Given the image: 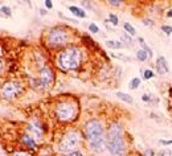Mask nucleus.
I'll return each mask as SVG.
<instances>
[{
  "mask_svg": "<svg viewBox=\"0 0 172 156\" xmlns=\"http://www.w3.org/2000/svg\"><path fill=\"white\" fill-rule=\"evenodd\" d=\"M109 20L111 21L114 25H118V17H116L114 13H110V15H109Z\"/></svg>",
  "mask_w": 172,
  "mask_h": 156,
  "instance_id": "obj_25",
  "label": "nucleus"
},
{
  "mask_svg": "<svg viewBox=\"0 0 172 156\" xmlns=\"http://www.w3.org/2000/svg\"><path fill=\"white\" fill-rule=\"evenodd\" d=\"M89 31H90L91 33H98L99 32V28L94 23H91V24H89Z\"/></svg>",
  "mask_w": 172,
  "mask_h": 156,
  "instance_id": "obj_23",
  "label": "nucleus"
},
{
  "mask_svg": "<svg viewBox=\"0 0 172 156\" xmlns=\"http://www.w3.org/2000/svg\"><path fill=\"white\" fill-rule=\"evenodd\" d=\"M38 78H40V85L42 87H49L53 83L54 81V74L52 69L49 68V66H42V68H40V70H38Z\"/></svg>",
  "mask_w": 172,
  "mask_h": 156,
  "instance_id": "obj_8",
  "label": "nucleus"
},
{
  "mask_svg": "<svg viewBox=\"0 0 172 156\" xmlns=\"http://www.w3.org/2000/svg\"><path fill=\"white\" fill-rule=\"evenodd\" d=\"M21 90H23V86L16 81H8V82L3 83V86H2V94L5 98H13L17 95Z\"/></svg>",
  "mask_w": 172,
  "mask_h": 156,
  "instance_id": "obj_7",
  "label": "nucleus"
},
{
  "mask_svg": "<svg viewBox=\"0 0 172 156\" xmlns=\"http://www.w3.org/2000/svg\"><path fill=\"white\" fill-rule=\"evenodd\" d=\"M109 4L113 5V7H118V5L122 4V2H120V0H118V2H116V0H109Z\"/></svg>",
  "mask_w": 172,
  "mask_h": 156,
  "instance_id": "obj_26",
  "label": "nucleus"
},
{
  "mask_svg": "<svg viewBox=\"0 0 172 156\" xmlns=\"http://www.w3.org/2000/svg\"><path fill=\"white\" fill-rule=\"evenodd\" d=\"M2 70H3V60L0 58V71H2Z\"/></svg>",
  "mask_w": 172,
  "mask_h": 156,
  "instance_id": "obj_36",
  "label": "nucleus"
},
{
  "mask_svg": "<svg viewBox=\"0 0 172 156\" xmlns=\"http://www.w3.org/2000/svg\"><path fill=\"white\" fill-rule=\"evenodd\" d=\"M167 17H172V9H170L167 12Z\"/></svg>",
  "mask_w": 172,
  "mask_h": 156,
  "instance_id": "obj_35",
  "label": "nucleus"
},
{
  "mask_svg": "<svg viewBox=\"0 0 172 156\" xmlns=\"http://www.w3.org/2000/svg\"><path fill=\"white\" fill-rule=\"evenodd\" d=\"M29 131L33 134L37 138H41L42 136V129H41V126H40V122H36V120H33L29 123Z\"/></svg>",
  "mask_w": 172,
  "mask_h": 156,
  "instance_id": "obj_10",
  "label": "nucleus"
},
{
  "mask_svg": "<svg viewBox=\"0 0 172 156\" xmlns=\"http://www.w3.org/2000/svg\"><path fill=\"white\" fill-rule=\"evenodd\" d=\"M136 58L139 61H142V62H144V61L148 58V54H147V52H144L143 49H140V51L136 52Z\"/></svg>",
  "mask_w": 172,
  "mask_h": 156,
  "instance_id": "obj_15",
  "label": "nucleus"
},
{
  "mask_svg": "<svg viewBox=\"0 0 172 156\" xmlns=\"http://www.w3.org/2000/svg\"><path fill=\"white\" fill-rule=\"evenodd\" d=\"M152 77H154V71L152 70L147 69V70L143 71V78H144V80H150V78H152Z\"/></svg>",
  "mask_w": 172,
  "mask_h": 156,
  "instance_id": "obj_20",
  "label": "nucleus"
},
{
  "mask_svg": "<svg viewBox=\"0 0 172 156\" xmlns=\"http://www.w3.org/2000/svg\"><path fill=\"white\" fill-rule=\"evenodd\" d=\"M139 42L142 44V46H143V51H144V52H147V54L150 56V58H151V57H152V51H151V48H150V46L147 45V44L144 42V40H143V38H139Z\"/></svg>",
  "mask_w": 172,
  "mask_h": 156,
  "instance_id": "obj_18",
  "label": "nucleus"
},
{
  "mask_svg": "<svg viewBox=\"0 0 172 156\" xmlns=\"http://www.w3.org/2000/svg\"><path fill=\"white\" fill-rule=\"evenodd\" d=\"M159 156H171V151H162Z\"/></svg>",
  "mask_w": 172,
  "mask_h": 156,
  "instance_id": "obj_32",
  "label": "nucleus"
},
{
  "mask_svg": "<svg viewBox=\"0 0 172 156\" xmlns=\"http://www.w3.org/2000/svg\"><path fill=\"white\" fill-rule=\"evenodd\" d=\"M143 23L146 24V25H148V27H152L154 25V21L150 20V19H143Z\"/></svg>",
  "mask_w": 172,
  "mask_h": 156,
  "instance_id": "obj_29",
  "label": "nucleus"
},
{
  "mask_svg": "<svg viewBox=\"0 0 172 156\" xmlns=\"http://www.w3.org/2000/svg\"><path fill=\"white\" fill-rule=\"evenodd\" d=\"M160 144H163V146H168V144H172V140H160Z\"/></svg>",
  "mask_w": 172,
  "mask_h": 156,
  "instance_id": "obj_31",
  "label": "nucleus"
},
{
  "mask_svg": "<svg viewBox=\"0 0 172 156\" xmlns=\"http://www.w3.org/2000/svg\"><path fill=\"white\" fill-rule=\"evenodd\" d=\"M106 148L114 156H122L126 152V142L123 136V129L118 122L109 126L106 132Z\"/></svg>",
  "mask_w": 172,
  "mask_h": 156,
  "instance_id": "obj_2",
  "label": "nucleus"
},
{
  "mask_svg": "<svg viewBox=\"0 0 172 156\" xmlns=\"http://www.w3.org/2000/svg\"><path fill=\"white\" fill-rule=\"evenodd\" d=\"M123 28H125V31H126L127 33H129V35H130V36H134V35H135V33H136V31H135V28H134V27H132L131 24H129V23H125V24H123Z\"/></svg>",
  "mask_w": 172,
  "mask_h": 156,
  "instance_id": "obj_16",
  "label": "nucleus"
},
{
  "mask_svg": "<svg viewBox=\"0 0 172 156\" xmlns=\"http://www.w3.org/2000/svg\"><path fill=\"white\" fill-rule=\"evenodd\" d=\"M65 156H84V155H82V152H80V151H73L70 154H66Z\"/></svg>",
  "mask_w": 172,
  "mask_h": 156,
  "instance_id": "obj_28",
  "label": "nucleus"
},
{
  "mask_svg": "<svg viewBox=\"0 0 172 156\" xmlns=\"http://www.w3.org/2000/svg\"><path fill=\"white\" fill-rule=\"evenodd\" d=\"M11 156H32V155L27 151H15V152H12Z\"/></svg>",
  "mask_w": 172,
  "mask_h": 156,
  "instance_id": "obj_22",
  "label": "nucleus"
},
{
  "mask_svg": "<svg viewBox=\"0 0 172 156\" xmlns=\"http://www.w3.org/2000/svg\"><path fill=\"white\" fill-rule=\"evenodd\" d=\"M44 4H45V7H47L48 9H52V8H53V2H52V0H45V2H44Z\"/></svg>",
  "mask_w": 172,
  "mask_h": 156,
  "instance_id": "obj_27",
  "label": "nucleus"
},
{
  "mask_svg": "<svg viewBox=\"0 0 172 156\" xmlns=\"http://www.w3.org/2000/svg\"><path fill=\"white\" fill-rule=\"evenodd\" d=\"M156 70L159 74H165L168 73V64L167 61H165V58L163 57V56H160V57L156 60Z\"/></svg>",
  "mask_w": 172,
  "mask_h": 156,
  "instance_id": "obj_9",
  "label": "nucleus"
},
{
  "mask_svg": "<svg viewBox=\"0 0 172 156\" xmlns=\"http://www.w3.org/2000/svg\"><path fill=\"white\" fill-rule=\"evenodd\" d=\"M11 15H12V11H11L9 7H7V5H2V7H0V16H3V17H9Z\"/></svg>",
  "mask_w": 172,
  "mask_h": 156,
  "instance_id": "obj_14",
  "label": "nucleus"
},
{
  "mask_svg": "<svg viewBox=\"0 0 172 156\" xmlns=\"http://www.w3.org/2000/svg\"><path fill=\"white\" fill-rule=\"evenodd\" d=\"M170 95H172V87L170 89Z\"/></svg>",
  "mask_w": 172,
  "mask_h": 156,
  "instance_id": "obj_37",
  "label": "nucleus"
},
{
  "mask_svg": "<svg viewBox=\"0 0 172 156\" xmlns=\"http://www.w3.org/2000/svg\"><path fill=\"white\" fill-rule=\"evenodd\" d=\"M116 97H118L119 99H122V101H123V102L129 103V105H132V103H134V99H132V97H131V95H129V94H126V93L118 91V93H116Z\"/></svg>",
  "mask_w": 172,
  "mask_h": 156,
  "instance_id": "obj_12",
  "label": "nucleus"
},
{
  "mask_svg": "<svg viewBox=\"0 0 172 156\" xmlns=\"http://www.w3.org/2000/svg\"><path fill=\"white\" fill-rule=\"evenodd\" d=\"M81 146V135L76 130L69 131L65 134V136L61 139L58 143V151L60 152H73Z\"/></svg>",
  "mask_w": 172,
  "mask_h": 156,
  "instance_id": "obj_5",
  "label": "nucleus"
},
{
  "mask_svg": "<svg viewBox=\"0 0 172 156\" xmlns=\"http://www.w3.org/2000/svg\"><path fill=\"white\" fill-rule=\"evenodd\" d=\"M21 142H23L25 146L29 147V148H35L36 147V142L33 140L29 135H23V138H21Z\"/></svg>",
  "mask_w": 172,
  "mask_h": 156,
  "instance_id": "obj_13",
  "label": "nucleus"
},
{
  "mask_svg": "<svg viewBox=\"0 0 172 156\" xmlns=\"http://www.w3.org/2000/svg\"><path fill=\"white\" fill-rule=\"evenodd\" d=\"M69 11L73 15H76L77 17H81V19H85L86 17V13H85V11L84 9H81L78 7H74V5H70L69 7Z\"/></svg>",
  "mask_w": 172,
  "mask_h": 156,
  "instance_id": "obj_11",
  "label": "nucleus"
},
{
  "mask_svg": "<svg viewBox=\"0 0 172 156\" xmlns=\"http://www.w3.org/2000/svg\"><path fill=\"white\" fill-rule=\"evenodd\" d=\"M82 51L78 46H66L57 56V65L62 70H76L81 66Z\"/></svg>",
  "mask_w": 172,
  "mask_h": 156,
  "instance_id": "obj_3",
  "label": "nucleus"
},
{
  "mask_svg": "<svg viewBox=\"0 0 172 156\" xmlns=\"http://www.w3.org/2000/svg\"><path fill=\"white\" fill-rule=\"evenodd\" d=\"M0 156H7V154L4 152V149H3L2 147H0Z\"/></svg>",
  "mask_w": 172,
  "mask_h": 156,
  "instance_id": "obj_34",
  "label": "nucleus"
},
{
  "mask_svg": "<svg viewBox=\"0 0 172 156\" xmlns=\"http://www.w3.org/2000/svg\"><path fill=\"white\" fill-rule=\"evenodd\" d=\"M85 136L87 139L89 147L96 154H101L103 148H106V132H105L103 124L97 119L89 120L85 124Z\"/></svg>",
  "mask_w": 172,
  "mask_h": 156,
  "instance_id": "obj_1",
  "label": "nucleus"
},
{
  "mask_svg": "<svg viewBox=\"0 0 172 156\" xmlns=\"http://www.w3.org/2000/svg\"><path fill=\"white\" fill-rule=\"evenodd\" d=\"M120 38L123 40L126 44H131V37L127 35V33H122V36H120Z\"/></svg>",
  "mask_w": 172,
  "mask_h": 156,
  "instance_id": "obj_24",
  "label": "nucleus"
},
{
  "mask_svg": "<svg viewBox=\"0 0 172 156\" xmlns=\"http://www.w3.org/2000/svg\"><path fill=\"white\" fill-rule=\"evenodd\" d=\"M150 98H151V95H148V94H144V95L142 97L143 102H150V101H151V99H150Z\"/></svg>",
  "mask_w": 172,
  "mask_h": 156,
  "instance_id": "obj_30",
  "label": "nucleus"
},
{
  "mask_svg": "<svg viewBox=\"0 0 172 156\" xmlns=\"http://www.w3.org/2000/svg\"><path fill=\"white\" fill-rule=\"evenodd\" d=\"M140 85V80L139 78H132L131 82H130V89H132V90H136L138 87H139Z\"/></svg>",
  "mask_w": 172,
  "mask_h": 156,
  "instance_id": "obj_19",
  "label": "nucleus"
},
{
  "mask_svg": "<svg viewBox=\"0 0 172 156\" xmlns=\"http://www.w3.org/2000/svg\"><path fill=\"white\" fill-rule=\"evenodd\" d=\"M82 5L86 7V8H89V9H91V5H90V3H89V2H82Z\"/></svg>",
  "mask_w": 172,
  "mask_h": 156,
  "instance_id": "obj_33",
  "label": "nucleus"
},
{
  "mask_svg": "<svg viewBox=\"0 0 172 156\" xmlns=\"http://www.w3.org/2000/svg\"><path fill=\"white\" fill-rule=\"evenodd\" d=\"M160 29H162L165 35H168V36H171V33H172V27H170V25H162L160 27Z\"/></svg>",
  "mask_w": 172,
  "mask_h": 156,
  "instance_id": "obj_21",
  "label": "nucleus"
},
{
  "mask_svg": "<svg viewBox=\"0 0 172 156\" xmlns=\"http://www.w3.org/2000/svg\"><path fill=\"white\" fill-rule=\"evenodd\" d=\"M56 116L60 122H71L77 116V103L73 101H61L56 105Z\"/></svg>",
  "mask_w": 172,
  "mask_h": 156,
  "instance_id": "obj_4",
  "label": "nucleus"
},
{
  "mask_svg": "<svg viewBox=\"0 0 172 156\" xmlns=\"http://www.w3.org/2000/svg\"><path fill=\"white\" fill-rule=\"evenodd\" d=\"M69 36L70 35L64 29V28L56 27L48 32L47 42L49 44L51 48H60V46H64L65 44L69 41V38H70Z\"/></svg>",
  "mask_w": 172,
  "mask_h": 156,
  "instance_id": "obj_6",
  "label": "nucleus"
},
{
  "mask_svg": "<svg viewBox=\"0 0 172 156\" xmlns=\"http://www.w3.org/2000/svg\"><path fill=\"white\" fill-rule=\"evenodd\" d=\"M106 45H107L109 48H111V49H119V48H122V42L109 40V41L106 42Z\"/></svg>",
  "mask_w": 172,
  "mask_h": 156,
  "instance_id": "obj_17",
  "label": "nucleus"
}]
</instances>
